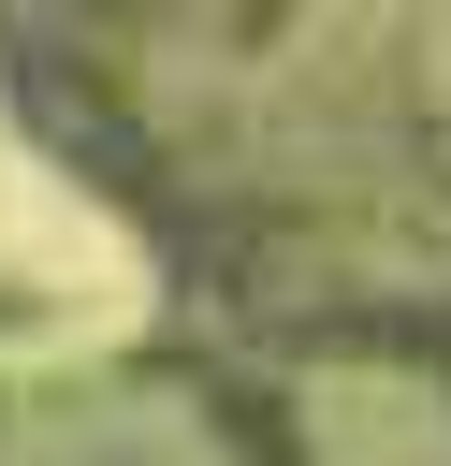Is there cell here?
Returning a JSON list of instances; mask_svg holds the SVG:
<instances>
[{"instance_id": "obj_1", "label": "cell", "mask_w": 451, "mask_h": 466, "mask_svg": "<svg viewBox=\"0 0 451 466\" xmlns=\"http://www.w3.org/2000/svg\"><path fill=\"white\" fill-rule=\"evenodd\" d=\"M0 466H218L189 379H87V393H0Z\"/></svg>"}]
</instances>
